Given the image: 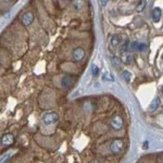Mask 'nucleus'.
<instances>
[{"label": "nucleus", "mask_w": 163, "mask_h": 163, "mask_svg": "<svg viewBox=\"0 0 163 163\" xmlns=\"http://www.w3.org/2000/svg\"><path fill=\"white\" fill-rule=\"evenodd\" d=\"M59 121V114L57 112H47L42 115V122L46 125H51Z\"/></svg>", "instance_id": "nucleus-1"}, {"label": "nucleus", "mask_w": 163, "mask_h": 163, "mask_svg": "<svg viewBox=\"0 0 163 163\" xmlns=\"http://www.w3.org/2000/svg\"><path fill=\"white\" fill-rule=\"evenodd\" d=\"M123 148H124V142H123L122 139H114V140L111 141L110 144V150L113 152L114 154H118L123 151Z\"/></svg>", "instance_id": "nucleus-2"}, {"label": "nucleus", "mask_w": 163, "mask_h": 163, "mask_svg": "<svg viewBox=\"0 0 163 163\" xmlns=\"http://www.w3.org/2000/svg\"><path fill=\"white\" fill-rule=\"evenodd\" d=\"M85 55H86V52L81 47H77L72 51V59L74 62H82L85 58Z\"/></svg>", "instance_id": "nucleus-3"}, {"label": "nucleus", "mask_w": 163, "mask_h": 163, "mask_svg": "<svg viewBox=\"0 0 163 163\" xmlns=\"http://www.w3.org/2000/svg\"><path fill=\"white\" fill-rule=\"evenodd\" d=\"M21 22H22L23 25H25V26H29V25L34 22V13H33L32 11H26V12L22 15V18H21Z\"/></svg>", "instance_id": "nucleus-4"}, {"label": "nucleus", "mask_w": 163, "mask_h": 163, "mask_svg": "<svg viewBox=\"0 0 163 163\" xmlns=\"http://www.w3.org/2000/svg\"><path fill=\"white\" fill-rule=\"evenodd\" d=\"M0 142H1V145L3 146V147H9V146H11L12 144L14 142V137L12 134H5V135L1 137V140H0Z\"/></svg>", "instance_id": "nucleus-5"}, {"label": "nucleus", "mask_w": 163, "mask_h": 163, "mask_svg": "<svg viewBox=\"0 0 163 163\" xmlns=\"http://www.w3.org/2000/svg\"><path fill=\"white\" fill-rule=\"evenodd\" d=\"M111 125L113 127L114 129H116V131H120V129H122L123 127V118L120 116V115H115L112 118L111 120Z\"/></svg>", "instance_id": "nucleus-6"}, {"label": "nucleus", "mask_w": 163, "mask_h": 163, "mask_svg": "<svg viewBox=\"0 0 163 163\" xmlns=\"http://www.w3.org/2000/svg\"><path fill=\"white\" fill-rule=\"evenodd\" d=\"M73 83H74L73 76L64 75V76L61 78V86L63 87V88H70V87L73 85Z\"/></svg>", "instance_id": "nucleus-7"}, {"label": "nucleus", "mask_w": 163, "mask_h": 163, "mask_svg": "<svg viewBox=\"0 0 163 163\" xmlns=\"http://www.w3.org/2000/svg\"><path fill=\"white\" fill-rule=\"evenodd\" d=\"M129 48L133 50H137V51H145L147 49V45L138 42V41H134V42H131L129 45Z\"/></svg>", "instance_id": "nucleus-8"}, {"label": "nucleus", "mask_w": 163, "mask_h": 163, "mask_svg": "<svg viewBox=\"0 0 163 163\" xmlns=\"http://www.w3.org/2000/svg\"><path fill=\"white\" fill-rule=\"evenodd\" d=\"M161 14H162V11H161L160 8H155V9H153V11H152V20H153V22L157 23L160 21Z\"/></svg>", "instance_id": "nucleus-9"}, {"label": "nucleus", "mask_w": 163, "mask_h": 163, "mask_svg": "<svg viewBox=\"0 0 163 163\" xmlns=\"http://www.w3.org/2000/svg\"><path fill=\"white\" fill-rule=\"evenodd\" d=\"M111 62H112V64H113V66L115 68H118V70L122 68V60L120 59L118 57L113 55V57L111 58Z\"/></svg>", "instance_id": "nucleus-10"}, {"label": "nucleus", "mask_w": 163, "mask_h": 163, "mask_svg": "<svg viewBox=\"0 0 163 163\" xmlns=\"http://www.w3.org/2000/svg\"><path fill=\"white\" fill-rule=\"evenodd\" d=\"M160 102H161V100H160V98L159 97H157V98H154L153 101L150 103L149 105V111H155L157 109L159 108V105H160Z\"/></svg>", "instance_id": "nucleus-11"}, {"label": "nucleus", "mask_w": 163, "mask_h": 163, "mask_svg": "<svg viewBox=\"0 0 163 163\" xmlns=\"http://www.w3.org/2000/svg\"><path fill=\"white\" fill-rule=\"evenodd\" d=\"M121 41H122V36H120V35H113L111 37V45L113 47L118 46L121 44Z\"/></svg>", "instance_id": "nucleus-12"}, {"label": "nucleus", "mask_w": 163, "mask_h": 163, "mask_svg": "<svg viewBox=\"0 0 163 163\" xmlns=\"http://www.w3.org/2000/svg\"><path fill=\"white\" fill-rule=\"evenodd\" d=\"M84 5H85L84 0H73V7L75 8V10H82Z\"/></svg>", "instance_id": "nucleus-13"}, {"label": "nucleus", "mask_w": 163, "mask_h": 163, "mask_svg": "<svg viewBox=\"0 0 163 163\" xmlns=\"http://www.w3.org/2000/svg\"><path fill=\"white\" fill-rule=\"evenodd\" d=\"M146 5H147V0H140V1H139V3H138L137 7H136V11H137V12H141V11H144Z\"/></svg>", "instance_id": "nucleus-14"}, {"label": "nucleus", "mask_w": 163, "mask_h": 163, "mask_svg": "<svg viewBox=\"0 0 163 163\" xmlns=\"http://www.w3.org/2000/svg\"><path fill=\"white\" fill-rule=\"evenodd\" d=\"M102 79L103 81H108V82H114V77L112 74H110L108 72H104L102 74Z\"/></svg>", "instance_id": "nucleus-15"}, {"label": "nucleus", "mask_w": 163, "mask_h": 163, "mask_svg": "<svg viewBox=\"0 0 163 163\" xmlns=\"http://www.w3.org/2000/svg\"><path fill=\"white\" fill-rule=\"evenodd\" d=\"M122 76H123V78H124V79L127 82V83H129V82H131V73L128 72V71H123Z\"/></svg>", "instance_id": "nucleus-16"}, {"label": "nucleus", "mask_w": 163, "mask_h": 163, "mask_svg": "<svg viewBox=\"0 0 163 163\" xmlns=\"http://www.w3.org/2000/svg\"><path fill=\"white\" fill-rule=\"evenodd\" d=\"M124 62L126 64H131L134 62V55H131V54H126L125 55V58H124Z\"/></svg>", "instance_id": "nucleus-17"}, {"label": "nucleus", "mask_w": 163, "mask_h": 163, "mask_svg": "<svg viewBox=\"0 0 163 163\" xmlns=\"http://www.w3.org/2000/svg\"><path fill=\"white\" fill-rule=\"evenodd\" d=\"M91 73H92L94 76H97V75H98L99 68H98V66H97L96 64H92V65H91Z\"/></svg>", "instance_id": "nucleus-18"}, {"label": "nucleus", "mask_w": 163, "mask_h": 163, "mask_svg": "<svg viewBox=\"0 0 163 163\" xmlns=\"http://www.w3.org/2000/svg\"><path fill=\"white\" fill-rule=\"evenodd\" d=\"M128 47H129V44H128V41H125V42L123 44L122 47H121V52H122V53L126 52L127 49H128Z\"/></svg>", "instance_id": "nucleus-19"}, {"label": "nucleus", "mask_w": 163, "mask_h": 163, "mask_svg": "<svg viewBox=\"0 0 163 163\" xmlns=\"http://www.w3.org/2000/svg\"><path fill=\"white\" fill-rule=\"evenodd\" d=\"M157 162L158 163H163V152L162 153H159L157 157Z\"/></svg>", "instance_id": "nucleus-20"}, {"label": "nucleus", "mask_w": 163, "mask_h": 163, "mask_svg": "<svg viewBox=\"0 0 163 163\" xmlns=\"http://www.w3.org/2000/svg\"><path fill=\"white\" fill-rule=\"evenodd\" d=\"M100 1H101V5H105L107 3H108L109 0H100Z\"/></svg>", "instance_id": "nucleus-21"}, {"label": "nucleus", "mask_w": 163, "mask_h": 163, "mask_svg": "<svg viewBox=\"0 0 163 163\" xmlns=\"http://www.w3.org/2000/svg\"><path fill=\"white\" fill-rule=\"evenodd\" d=\"M148 147H149V142H148V141H145V144H144V148L147 149Z\"/></svg>", "instance_id": "nucleus-22"}, {"label": "nucleus", "mask_w": 163, "mask_h": 163, "mask_svg": "<svg viewBox=\"0 0 163 163\" xmlns=\"http://www.w3.org/2000/svg\"><path fill=\"white\" fill-rule=\"evenodd\" d=\"M2 1H3L5 3H11V2L13 1V0H2Z\"/></svg>", "instance_id": "nucleus-23"}, {"label": "nucleus", "mask_w": 163, "mask_h": 163, "mask_svg": "<svg viewBox=\"0 0 163 163\" xmlns=\"http://www.w3.org/2000/svg\"><path fill=\"white\" fill-rule=\"evenodd\" d=\"M64 1H70V0H64Z\"/></svg>", "instance_id": "nucleus-24"}, {"label": "nucleus", "mask_w": 163, "mask_h": 163, "mask_svg": "<svg viewBox=\"0 0 163 163\" xmlns=\"http://www.w3.org/2000/svg\"><path fill=\"white\" fill-rule=\"evenodd\" d=\"M0 68H1V64H0Z\"/></svg>", "instance_id": "nucleus-25"}]
</instances>
